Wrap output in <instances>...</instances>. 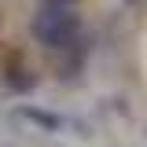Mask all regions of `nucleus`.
Listing matches in <instances>:
<instances>
[{
    "label": "nucleus",
    "mask_w": 147,
    "mask_h": 147,
    "mask_svg": "<svg viewBox=\"0 0 147 147\" xmlns=\"http://www.w3.org/2000/svg\"><path fill=\"white\" fill-rule=\"evenodd\" d=\"M77 33H81V22L66 7H40L33 18V37L44 48H59L63 52V48H70L77 40Z\"/></svg>",
    "instance_id": "nucleus-1"
},
{
    "label": "nucleus",
    "mask_w": 147,
    "mask_h": 147,
    "mask_svg": "<svg viewBox=\"0 0 147 147\" xmlns=\"http://www.w3.org/2000/svg\"><path fill=\"white\" fill-rule=\"evenodd\" d=\"M7 85H11V88H18V92H26V88H33V85H37V77H33V70L11 66V77H7Z\"/></svg>",
    "instance_id": "nucleus-2"
},
{
    "label": "nucleus",
    "mask_w": 147,
    "mask_h": 147,
    "mask_svg": "<svg viewBox=\"0 0 147 147\" xmlns=\"http://www.w3.org/2000/svg\"><path fill=\"white\" fill-rule=\"evenodd\" d=\"M44 4H48V7H66V11H70L74 0H44Z\"/></svg>",
    "instance_id": "nucleus-3"
},
{
    "label": "nucleus",
    "mask_w": 147,
    "mask_h": 147,
    "mask_svg": "<svg viewBox=\"0 0 147 147\" xmlns=\"http://www.w3.org/2000/svg\"><path fill=\"white\" fill-rule=\"evenodd\" d=\"M125 4H140V0H125Z\"/></svg>",
    "instance_id": "nucleus-4"
}]
</instances>
